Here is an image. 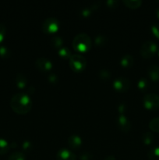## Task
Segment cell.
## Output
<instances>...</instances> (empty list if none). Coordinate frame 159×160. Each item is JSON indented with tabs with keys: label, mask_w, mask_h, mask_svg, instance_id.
Wrapping results in <instances>:
<instances>
[{
	"label": "cell",
	"mask_w": 159,
	"mask_h": 160,
	"mask_svg": "<svg viewBox=\"0 0 159 160\" xmlns=\"http://www.w3.org/2000/svg\"><path fill=\"white\" fill-rule=\"evenodd\" d=\"M10 107L17 114L27 113L32 107L31 97L23 92L15 94L10 100Z\"/></svg>",
	"instance_id": "1"
},
{
	"label": "cell",
	"mask_w": 159,
	"mask_h": 160,
	"mask_svg": "<svg viewBox=\"0 0 159 160\" xmlns=\"http://www.w3.org/2000/svg\"><path fill=\"white\" fill-rule=\"evenodd\" d=\"M91 46V38L86 33H80L73 38V47L76 51L80 52H86L90 49Z\"/></svg>",
	"instance_id": "2"
},
{
	"label": "cell",
	"mask_w": 159,
	"mask_h": 160,
	"mask_svg": "<svg viewBox=\"0 0 159 160\" xmlns=\"http://www.w3.org/2000/svg\"><path fill=\"white\" fill-rule=\"evenodd\" d=\"M69 64L72 70L76 73L84 71L87 67V60L80 54H73L69 59Z\"/></svg>",
	"instance_id": "3"
},
{
	"label": "cell",
	"mask_w": 159,
	"mask_h": 160,
	"mask_svg": "<svg viewBox=\"0 0 159 160\" xmlns=\"http://www.w3.org/2000/svg\"><path fill=\"white\" fill-rule=\"evenodd\" d=\"M157 52V45L152 41H146L140 48V54L145 59L153 57Z\"/></svg>",
	"instance_id": "4"
},
{
	"label": "cell",
	"mask_w": 159,
	"mask_h": 160,
	"mask_svg": "<svg viewBox=\"0 0 159 160\" xmlns=\"http://www.w3.org/2000/svg\"><path fill=\"white\" fill-rule=\"evenodd\" d=\"M143 106L150 110H157L159 109V95L154 93L147 94L143 98Z\"/></svg>",
	"instance_id": "5"
},
{
	"label": "cell",
	"mask_w": 159,
	"mask_h": 160,
	"mask_svg": "<svg viewBox=\"0 0 159 160\" xmlns=\"http://www.w3.org/2000/svg\"><path fill=\"white\" fill-rule=\"evenodd\" d=\"M59 28V21L55 17H48L42 23V31L45 34H53Z\"/></svg>",
	"instance_id": "6"
},
{
	"label": "cell",
	"mask_w": 159,
	"mask_h": 160,
	"mask_svg": "<svg viewBox=\"0 0 159 160\" xmlns=\"http://www.w3.org/2000/svg\"><path fill=\"white\" fill-rule=\"evenodd\" d=\"M130 86V80L124 77H118L113 81V88L118 92H127Z\"/></svg>",
	"instance_id": "7"
},
{
	"label": "cell",
	"mask_w": 159,
	"mask_h": 160,
	"mask_svg": "<svg viewBox=\"0 0 159 160\" xmlns=\"http://www.w3.org/2000/svg\"><path fill=\"white\" fill-rule=\"evenodd\" d=\"M35 65L37 67V68L40 71L42 72L49 71L53 67L52 62H51V60H49V59L45 57L37 58L35 62Z\"/></svg>",
	"instance_id": "8"
},
{
	"label": "cell",
	"mask_w": 159,
	"mask_h": 160,
	"mask_svg": "<svg viewBox=\"0 0 159 160\" xmlns=\"http://www.w3.org/2000/svg\"><path fill=\"white\" fill-rule=\"evenodd\" d=\"M117 126L122 131L125 133H127L130 131L131 129V123L130 121L128 120L127 117L124 114H119L116 120Z\"/></svg>",
	"instance_id": "9"
},
{
	"label": "cell",
	"mask_w": 159,
	"mask_h": 160,
	"mask_svg": "<svg viewBox=\"0 0 159 160\" xmlns=\"http://www.w3.org/2000/svg\"><path fill=\"white\" fill-rule=\"evenodd\" d=\"M56 160H76V156L67 148H61L56 154Z\"/></svg>",
	"instance_id": "10"
},
{
	"label": "cell",
	"mask_w": 159,
	"mask_h": 160,
	"mask_svg": "<svg viewBox=\"0 0 159 160\" xmlns=\"http://www.w3.org/2000/svg\"><path fill=\"white\" fill-rule=\"evenodd\" d=\"M67 143L72 149H79L82 145V139L77 134H73L68 138Z\"/></svg>",
	"instance_id": "11"
},
{
	"label": "cell",
	"mask_w": 159,
	"mask_h": 160,
	"mask_svg": "<svg viewBox=\"0 0 159 160\" xmlns=\"http://www.w3.org/2000/svg\"><path fill=\"white\" fill-rule=\"evenodd\" d=\"M100 2H94L92 4L89 5V6H84L80 11V14L81 17H87L92 13L94 10L97 9V8L99 7Z\"/></svg>",
	"instance_id": "12"
},
{
	"label": "cell",
	"mask_w": 159,
	"mask_h": 160,
	"mask_svg": "<svg viewBox=\"0 0 159 160\" xmlns=\"http://www.w3.org/2000/svg\"><path fill=\"white\" fill-rule=\"evenodd\" d=\"M147 73L151 81L154 82L159 81V66L152 64L147 69Z\"/></svg>",
	"instance_id": "13"
},
{
	"label": "cell",
	"mask_w": 159,
	"mask_h": 160,
	"mask_svg": "<svg viewBox=\"0 0 159 160\" xmlns=\"http://www.w3.org/2000/svg\"><path fill=\"white\" fill-rule=\"evenodd\" d=\"M16 84L20 89H23L27 85V78L23 73H17L15 78Z\"/></svg>",
	"instance_id": "14"
},
{
	"label": "cell",
	"mask_w": 159,
	"mask_h": 160,
	"mask_svg": "<svg viewBox=\"0 0 159 160\" xmlns=\"http://www.w3.org/2000/svg\"><path fill=\"white\" fill-rule=\"evenodd\" d=\"M134 59L131 55L126 54L123 56L120 60V64L122 67H125V68H130L132 65H133Z\"/></svg>",
	"instance_id": "15"
},
{
	"label": "cell",
	"mask_w": 159,
	"mask_h": 160,
	"mask_svg": "<svg viewBox=\"0 0 159 160\" xmlns=\"http://www.w3.org/2000/svg\"><path fill=\"white\" fill-rule=\"evenodd\" d=\"M141 140L145 145H151L154 142V138L152 133L150 131H147L142 134Z\"/></svg>",
	"instance_id": "16"
},
{
	"label": "cell",
	"mask_w": 159,
	"mask_h": 160,
	"mask_svg": "<svg viewBox=\"0 0 159 160\" xmlns=\"http://www.w3.org/2000/svg\"><path fill=\"white\" fill-rule=\"evenodd\" d=\"M51 44L54 48L59 49L60 48H62V45H63V39L60 36L55 35L51 38Z\"/></svg>",
	"instance_id": "17"
},
{
	"label": "cell",
	"mask_w": 159,
	"mask_h": 160,
	"mask_svg": "<svg viewBox=\"0 0 159 160\" xmlns=\"http://www.w3.org/2000/svg\"><path fill=\"white\" fill-rule=\"evenodd\" d=\"M58 54L60 57L63 58V59H70V56H72L71 51L70 50V48H67V47L62 46V48H60L59 49H58Z\"/></svg>",
	"instance_id": "18"
},
{
	"label": "cell",
	"mask_w": 159,
	"mask_h": 160,
	"mask_svg": "<svg viewBox=\"0 0 159 160\" xmlns=\"http://www.w3.org/2000/svg\"><path fill=\"white\" fill-rule=\"evenodd\" d=\"M123 3L130 9H137L142 4L141 0H123Z\"/></svg>",
	"instance_id": "19"
},
{
	"label": "cell",
	"mask_w": 159,
	"mask_h": 160,
	"mask_svg": "<svg viewBox=\"0 0 159 160\" xmlns=\"http://www.w3.org/2000/svg\"><path fill=\"white\" fill-rule=\"evenodd\" d=\"M147 156L150 160H159V147H154L149 150Z\"/></svg>",
	"instance_id": "20"
},
{
	"label": "cell",
	"mask_w": 159,
	"mask_h": 160,
	"mask_svg": "<svg viewBox=\"0 0 159 160\" xmlns=\"http://www.w3.org/2000/svg\"><path fill=\"white\" fill-rule=\"evenodd\" d=\"M108 42V38L103 34H98L94 38V44L98 46H104Z\"/></svg>",
	"instance_id": "21"
},
{
	"label": "cell",
	"mask_w": 159,
	"mask_h": 160,
	"mask_svg": "<svg viewBox=\"0 0 159 160\" xmlns=\"http://www.w3.org/2000/svg\"><path fill=\"white\" fill-rule=\"evenodd\" d=\"M10 145L5 139L0 138V155H4L8 152Z\"/></svg>",
	"instance_id": "22"
},
{
	"label": "cell",
	"mask_w": 159,
	"mask_h": 160,
	"mask_svg": "<svg viewBox=\"0 0 159 160\" xmlns=\"http://www.w3.org/2000/svg\"><path fill=\"white\" fill-rule=\"evenodd\" d=\"M149 128L154 132H159V117L153 118L150 121Z\"/></svg>",
	"instance_id": "23"
},
{
	"label": "cell",
	"mask_w": 159,
	"mask_h": 160,
	"mask_svg": "<svg viewBox=\"0 0 159 160\" xmlns=\"http://www.w3.org/2000/svg\"><path fill=\"white\" fill-rule=\"evenodd\" d=\"M148 86H149V82H148L147 79H146L144 78H140L138 81V82H137V87L141 91L146 90L148 88Z\"/></svg>",
	"instance_id": "24"
},
{
	"label": "cell",
	"mask_w": 159,
	"mask_h": 160,
	"mask_svg": "<svg viewBox=\"0 0 159 160\" xmlns=\"http://www.w3.org/2000/svg\"><path fill=\"white\" fill-rule=\"evenodd\" d=\"M11 52L9 48L6 46L2 45L0 46V57L3 58V59H8L10 57Z\"/></svg>",
	"instance_id": "25"
},
{
	"label": "cell",
	"mask_w": 159,
	"mask_h": 160,
	"mask_svg": "<svg viewBox=\"0 0 159 160\" xmlns=\"http://www.w3.org/2000/svg\"><path fill=\"white\" fill-rule=\"evenodd\" d=\"M9 160H25V156L21 152H13L9 156Z\"/></svg>",
	"instance_id": "26"
},
{
	"label": "cell",
	"mask_w": 159,
	"mask_h": 160,
	"mask_svg": "<svg viewBox=\"0 0 159 160\" xmlns=\"http://www.w3.org/2000/svg\"><path fill=\"white\" fill-rule=\"evenodd\" d=\"M151 32L153 34V36L156 38L159 39V25L154 23L151 26Z\"/></svg>",
	"instance_id": "27"
},
{
	"label": "cell",
	"mask_w": 159,
	"mask_h": 160,
	"mask_svg": "<svg viewBox=\"0 0 159 160\" xmlns=\"http://www.w3.org/2000/svg\"><path fill=\"white\" fill-rule=\"evenodd\" d=\"M99 77L103 80H107L108 78H110L111 77V73L110 72L108 71L106 69H102L99 71Z\"/></svg>",
	"instance_id": "28"
},
{
	"label": "cell",
	"mask_w": 159,
	"mask_h": 160,
	"mask_svg": "<svg viewBox=\"0 0 159 160\" xmlns=\"http://www.w3.org/2000/svg\"><path fill=\"white\" fill-rule=\"evenodd\" d=\"M93 158V156L89 152H84L80 156V160H91Z\"/></svg>",
	"instance_id": "29"
},
{
	"label": "cell",
	"mask_w": 159,
	"mask_h": 160,
	"mask_svg": "<svg viewBox=\"0 0 159 160\" xmlns=\"http://www.w3.org/2000/svg\"><path fill=\"white\" fill-rule=\"evenodd\" d=\"M6 26L2 23H0V44L4 40L5 35H6Z\"/></svg>",
	"instance_id": "30"
},
{
	"label": "cell",
	"mask_w": 159,
	"mask_h": 160,
	"mask_svg": "<svg viewBox=\"0 0 159 160\" xmlns=\"http://www.w3.org/2000/svg\"><path fill=\"white\" fill-rule=\"evenodd\" d=\"M48 80L50 83L51 84H56L58 82V76L55 74V73H50L48 76Z\"/></svg>",
	"instance_id": "31"
},
{
	"label": "cell",
	"mask_w": 159,
	"mask_h": 160,
	"mask_svg": "<svg viewBox=\"0 0 159 160\" xmlns=\"http://www.w3.org/2000/svg\"><path fill=\"white\" fill-rule=\"evenodd\" d=\"M33 145L30 141H25V142H23L22 144V148H23L26 151H30V150L32 149Z\"/></svg>",
	"instance_id": "32"
},
{
	"label": "cell",
	"mask_w": 159,
	"mask_h": 160,
	"mask_svg": "<svg viewBox=\"0 0 159 160\" xmlns=\"http://www.w3.org/2000/svg\"><path fill=\"white\" fill-rule=\"evenodd\" d=\"M106 5H107L108 7L112 9V8L117 7V6L118 5V1H116V0H108L106 2Z\"/></svg>",
	"instance_id": "33"
},
{
	"label": "cell",
	"mask_w": 159,
	"mask_h": 160,
	"mask_svg": "<svg viewBox=\"0 0 159 160\" xmlns=\"http://www.w3.org/2000/svg\"><path fill=\"white\" fill-rule=\"evenodd\" d=\"M125 110H126V106H125L124 103H121V104L118 105V111L120 114H124Z\"/></svg>",
	"instance_id": "34"
},
{
	"label": "cell",
	"mask_w": 159,
	"mask_h": 160,
	"mask_svg": "<svg viewBox=\"0 0 159 160\" xmlns=\"http://www.w3.org/2000/svg\"><path fill=\"white\" fill-rule=\"evenodd\" d=\"M104 160H115V158L114 156H108L105 158Z\"/></svg>",
	"instance_id": "35"
},
{
	"label": "cell",
	"mask_w": 159,
	"mask_h": 160,
	"mask_svg": "<svg viewBox=\"0 0 159 160\" xmlns=\"http://www.w3.org/2000/svg\"><path fill=\"white\" fill-rule=\"evenodd\" d=\"M155 12H156V16H157V18L159 19V7H157V9H156Z\"/></svg>",
	"instance_id": "36"
},
{
	"label": "cell",
	"mask_w": 159,
	"mask_h": 160,
	"mask_svg": "<svg viewBox=\"0 0 159 160\" xmlns=\"http://www.w3.org/2000/svg\"><path fill=\"white\" fill-rule=\"evenodd\" d=\"M158 56H159V50H158Z\"/></svg>",
	"instance_id": "37"
}]
</instances>
